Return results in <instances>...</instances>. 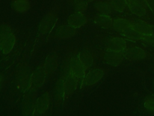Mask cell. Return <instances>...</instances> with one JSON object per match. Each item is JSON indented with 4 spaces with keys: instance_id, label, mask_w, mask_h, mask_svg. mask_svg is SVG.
Returning a JSON list of instances; mask_svg holds the SVG:
<instances>
[{
    "instance_id": "3",
    "label": "cell",
    "mask_w": 154,
    "mask_h": 116,
    "mask_svg": "<svg viewBox=\"0 0 154 116\" xmlns=\"http://www.w3.org/2000/svg\"><path fill=\"white\" fill-rule=\"evenodd\" d=\"M124 56L122 51H114L111 50L106 51L103 54L104 61L113 66L119 65L123 60Z\"/></svg>"
},
{
    "instance_id": "24",
    "label": "cell",
    "mask_w": 154,
    "mask_h": 116,
    "mask_svg": "<svg viewBox=\"0 0 154 116\" xmlns=\"http://www.w3.org/2000/svg\"><path fill=\"white\" fill-rule=\"evenodd\" d=\"M73 5L75 9L78 12H82L87 9V2L85 0H74Z\"/></svg>"
},
{
    "instance_id": "6",
    "label": "cell",
    "mask_w": 154,
    "mask_h": 116,
    "mask_svg": "<svg viewBox=\"0 0 154 116\" xmlns=\"http://www.w3.org/2000/svg\"><path fill=\"white\" fill-rule=\"evenodd\" d=\"M57 14L54 12H50L42 20L40 25V31L43 33L49 31L54 25L57 21Z\"/></svg>"
},
{
    "instance_id": "11",
    "label": "cell",
    "mask_w": 154,
    "mask_h": 116,
    "mask_svg": "<svg viewBox=\"0 0 154 116\" xmlns=\"http://www.w3.org/2000/svg\"><path fill=\"white\" fill-rule=\"evenodd\" d=\"M85 71V69L79 60V58L77 57L73 59L71 64L70 72L76 77L79 80L84 78Z\"/></svg>"
},
{
    "instance_id": "15",
    "label": "cell",
    "mask_w": 154,
    "mask_h": 116,
    "mask_svg": "<svg viewBox=\"0 0 154 116\" xmlns=\"http://www.w3.org/2000/svg\"><path fill=\"white\" fill-rule=\"evenodd\" d=\"M94 22L98 25L105 28H109L112 25V21L111 18L106 14H98L94 18Z\"/></svg>"
},
{
    "instance_id": "27",
    "label": "cell",
    "mask_w": 154,
    "mask_h": 116,
    "mask_svg": "<svg viewBox=\"0 0 154 116\" xmlns=\"http://www.w3.org/2000/svg\"><path fill=\"white\" fill-rule=\"evenodd\" d=\"M144 107L149 111L154 112V97L148 98L144 102Z\"/></svg>"
},
{
    "instance_id": "1",
    "label": "cell",
    "mask_w": 154,
    "mask_h": 116,
    "mask_svg": "<svg viewBox=\"0 0 154 116\" xmlns=\"http://www.w3.org/2000/svg\"><path fill=\"white\" fill-rule=\"evenodd\" d=\"M128 7L131 11L137 16H144L147 11L146 0H126Z\"/></svg>"
},
{
    "instance_id": "5",
    "label": "cell",
    "mask_w": 154,
    "mask_h": 116,
    "mask_svg": "<svg viewBox=\"0 0 154 116\" xmlns=\"http://www.w3.org/2000/svg\"><path fill=\"white\" fill-rule=\"evenodd\" d=\"M46 74L45 67L41 66L37 69L31 78L30 83L32 88H37L42 86L45 81Z\"/></svg>"
},
{
    "instance_id": "25",
    "label": "cell",
    "mask_w": 154,
    "mask_h": 116,
    "mask_svg": "<svg viewBox=\"0 0 154 116\" xmlns=\"http://www.w3.org/2000/svg\"><path fill=\"white\" fill-rule=\"evenodd\" d=\"M11 33V28L7 24L0 25V42Z\"/></svg>"
},
{
    "instance_id": "22",
    "label": "cell",
    "mask_w": 154,
    "mask_h": 116,
    "mask_svg": "<svg viewBox=\"0 0 154 116\" xmlns=\"http://www.w3.org/2000/svg\"><path fill=\"white\" fill-rule=\"evenodd\" d=\"M111 4L114 10L122 12L128 6L126 0H111Z\"/></svg>"
},
{
    "instance_id": "30",
    "label": "cell",
    "mask_w": 154,
    "mask_h": 116,
    "mask_svg": "<svg viewBox=\"0 0 154 116\" xmlns=\"http://www.w3.org/2000/svg\"><path fill=\"white\" fill-rule=\"evenodd\" d=\"M85 1H87V2H91V1H93L94 0H85Z\"/></svg>"
},
{
    "instance_id": "9",
    "label": "cell",
    "mask_w": 154,
    "mask_h": 116,
    "mask_svg": "<svg viewBox=\"0 0 154 116\" xmlns=\"http://www.w3.org/2000/svg\"><path fill=\"white\" fill-rule=\"evenodd\" d=\"M78 79L71 72L66 79L64 85V94L66 97H69L75 90Z\"/></svg>"
},
{
    "instance_id": "23",
    "label": "cell",
    "mask_w": 154,
    "mask_h": 116,
    "mask_svg": "<svg viewBox=\"0 0 154 116\" xmlns=\"http://www.w3.org/2000/svg\"><path fill=\"white\" fill-rule=\"evenodd\" d=\"M55 67H56V59H55V57L51 56L49 57H48L46 61V63L45 66L46 74H49L54 71V70L56 68Z\"/></svg>"
},
{
    "instance_id": "16",
    "label": "cell",
    "mask_w": 154,
    "mask_h": 116,
    "mask_svg": "<svg viewBox=\"0 0 154 116\" xmlns=\"http://www.w3.org/2000/svg\"><path fill=\"white\" fill-rule=\"evenodd\" d=\"M12 7L18 13H25L30 8V2L29 0H13Z\"/></svg>"
},
{
    "instance_id": "4",
    "label": "cell",
    "mask_w": 154,
    "mask_h": 116,
    "mask_svg": "<svg viewBox=\"0 0 154 116\" xmlns=\"http://www.w3.org/2000/svg\"><path fill=\"white\" fill-rule=\"evenodd\" d=\"M122 52L124 57L131 60H141L146 56V53L141 48L137 47L125 49Z\"/></svg>"
},
{
    "instance_id": "8",
    "label": "cell",
    "mask_w": 154,
    "mask_h": 116,
    "mask_svg": "<svg viewBox=\"0 0 154 116\" xmlns=\"http://www.w3.org/2000/svg\"><path fill=\"white\" fill-rule=\"evenodd\" d=\"M126 40L120 37H114L110 39L106 44L107 49L114 51H123L126 48Z\"/></svg>"
},
{
    "instance_id": "12",
    "label": "cell",
    "mask_w": 154,
    "mask_h": 116,
    "mask_svg": "<svg viewBox=\"0 0 154 116\" xmlns=\"http://www.w3.org/2000/svg\"><path fill=\"white\" fill-rule=\"evenodd\" d=\"M15 36L13 33H11L5 38L0 42V47L2 51L4 54L9 53L13 49L15 44Z\"/></svg>"
},
{
    "instance_id": "29",
    "label": "cell",
    "mask_w": 154,
    "mask_h": 116,
    "mask_svg": "<svg viewBox=\"0 0 154 116\" xmlns=\"http://www.w3.org/2000/svg\"><path fill=\"white\" fill-rule=\"evenodd\" d=\"M1 83H2V81H1V78L0 77V90L1 88Z\"/></svg>"
},
{
    "instance_id": "26",
    "label": "cell",
    "mask_w": 154,
    "mask_h": 116,
    "mask_svg": "<svg viewBox=\"0 0 154 116\" xmlns=\"http://www.w3.org/2000/svg\"><path fill=\"white\" fill-rule=\"evenodd\" d=\"M141 40L148 45L154 47V34L143 35Z\"/></svg>"
},
{
    "instance_id": "18",
    "label": "cell",
    "mask_w": 154,
    "mask_h": 116,
    "mask_svg": "<svg viewBox=\"0 0 154 116\" xmlns=\"http://www.w3.org/2000/svg\"><path fill=\"white\" fill-rule=\"evenodd\" d=\"M95 8L100 13L103 14H110L113 10L111 2L108 1H100L95 4Z\"/></svg>"
},
{
    "instance_id": "28",
    "label": "cell",
    "mask_w": 154,
    "mask_h": 116,
    "mask_svg": "<svg viewBox=\"0 0 154 116\" xmlns=\"http://www.w3.org/2000/svg\"><path fill=\"white\" fill-rule=\"evenodd\" d=\"M147 7L154 12V0H146Z\"/></svg>"
},
{
    "instance_id": "17",
    "label": "cell",
    "mask_w": 154,
    "mask_h": 116,
    "mask_svg": "<svg viewBox=\"0 0 154 116\" xmlns=\"http://www.w3.org/2000/svg\"><path fill=\"white\" fill-rule=\"evenodd\" d=\"M121 33L126 38H128L132 40H141L143 36V34L138 32L132 26L126 28L122 31Z\"/></svg>"
},
{
    "instance_id": "19",
    "label": "cell",
    "mask_w": 154,
    "mask_h": 116,
    "mask_svg": "<svg viewBox=\"0 0 154 116\" xmlns=\"http://www.w3.org/2000/svg\"><path fill=\"white\" fill-rule=\"evenodd\" d=\"M131 25H132L131 22L122 18L116 19L112 22L113 28L116 30L119 31L120 33L123 31L126 28L131 27Z\"/></svg>"
},
{
    "instance_id": "7",
    "label": "cell",
    "mask_w": 154,
    "mask_h": 116,
    "mask_svg": "<svg viewBox=\"0 0 154 116\" xmlns=\"http://www.w3.org/2000/svg\"><path fill=\"white\" fill-rule=\"evenodd\" d=\"M49 105L48 94H45L40 96L35 102L33 115H41L48 109Z\"/></svg>"
},
{
    "instance_id": "10",
    "label": "cell",
    "mask_w": 154,
    "mask_h": 116,
    "mask_svg": "<svg viewBox=\"0 0 154 116\" xmlns=\"http://www.w3.org/2000/svg\"><path fill=\"white\" fill-rule=\"evenodd\" d=\"M87 21L86 16L81 12H76L71 14L68 18V24L74 28H78L83 25Z\"/></svg>"
},
{
    "instance_id": "20",
    "label": "cell",
    "mask_w": 154,
    "mask_h": 116,
    "mask_svg": "<svg viewBox=\"0 0 154 116\" xmlns=\"http://www.w3.org/2000/svg\"><path fill=\"white\" fill-rule=\"evenodd\" d=\"M78 58L85 69L88 68L93 63L92 55L88 51H84L80 53Z\"/></svg>"
},
{
    "instance_id": "14",
    "label": "cell",
    "mask_w": 154,
    "mask_h": 116,
    "mask_svg": "<svg viewBox=\"0 0 154 116\" xmlns=\"http://www.w3.org/2000/svg\"><path fill=\"white\" fill-rule=\"evenodd\" d=\"M76 33L75 28L69 25H63L60 27L57 31V35L58 37L67 39L71 37Z\"/></svg>"
},
{
    "instance_id": "2",
    "label": "cell",
    "mask_w": 154,
    "mask_h": 116,
    "mask_svg": "<svg viewBox=\"0 0 154 116\" xmlns=\"http://www.w3.org/2000/svg\"><path fill=\"white\" fill-rule=\"evenodd\" d=\"M103 74L104 71L102 69L97 68L91 70L83 78L81 87L84 86H91L95 84L102 79Z\"/></svg>"
},
{
    "instance_id": "13",
    "label": "cell",
    "mask_w": 154,
    "mask_h": 116,
    "mask_svg": "<svg viewBox=\"0 0 154 116\" xmlns=\"http://www.w3.org/2000/svg\"><path fill=\"white\" fill-rule=\"evenodd\" d=\"M135 30L143 35L152 34L154 33L152 27L147 23L143 21L132 22L131 25Z\"/></svg>"
},
{
    "instance_id": "21",
    "label": "cell",
    "mask_w": 154,
    "mask_h": 116,
    "mask_svg": "<svg viewBox=\"0 0 154 116\" xmlns=\"http://www.w3.org/2000/svg\"><path fill=\"white\" fill-rule=\"evenodd\" d=\"M34 106V97L31 94L26 97V99L24 101L22 108L23 114L26 115L29 114Z\"/></svg>"
}]
</instances>
